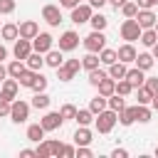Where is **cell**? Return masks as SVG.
<instances>
[{"label": "cell", "instance_id": "obj_1", "mask_svg": "<svg viewBox=\"0 0 158 158\" xmlns=\"http://www.w3.org/2000/svg\"><path fill=\"white\" fill-rule=\"evenodd\" d=\"M116 121H118V111H114V109H104L94 116V126H96L99 133H111Z\"/></svg>", "mask_w": 158, "mask_h": 158}, {"label": "cell", "instance_id": "obj_2", "mask_svg": "<svg viewBox=\"0 0 158 158\" xmlns=\"http://www.w3.org/2000/svg\"><path fill=\"white\" fill-rule=\"evenodd\" d=\"M141 32H143V27L138 25L136 17H126V20L121 22V37H123L126 42H136V40H141Z\"/></svg>", "mask_w": 158, "mask_h": 158}, {"label": "cell", "instance_id": "obj_3", "mask_svg": "<svg viewBox=\"0 0 158 158\" xmlns=\"http://www.w3.org/2000/svg\"><path fill=\"white\" fill-rule=\"evenodd\" d=\"M106 47V35H104V30H91L86 37H84V49L86 52H101Z\"/></svg>", "mask_w": 158, "mask_h": 158}, {"label": "cell", "instance_id": "obj_4", "mask_svg": "<svg viewBox=\"0 0 158 158\" xmlns=\"http://www.w3.org/2000/svg\"><path fill=\"white\" fill-rule=\"evenodd\" d=\"M30 109H32V104H27V101H22V99H15L12 106H10V118H12L15 123H25V121L30 118Z\"/></svg>", "mask_w": 158, "mask_h": 158}, {"label": "cell", "instance_id": "obj_5", "mask_svg": "<svg viewBox=\"0 0 158 158\" xmlns=\"http://www.w3.org/2000/svg\"><path fill=\"white\" fill-rule=\"evenodd\" d=\"M91 15H94V7L89 5V2H79L77 7H72V22L74 25H84V22H89L91 20Z\"/></svg>", "mask_w": 158, "mask_h": 158}, {"label": "cell", "instance_id": "obj_6", "mask_svg": "<svg viewBox=\"0 0 158 158\" xmlns=\"http://www.w3.org/2000/svg\"><path fill=\"white\" fill-rule=\"evenodd\" d=\"M32 40H25V37H17L15 40V47H12V54H15V59H27L30 54H32Z\"/></svg>", "mask_w": 158, "mask_h": 158}, {"label": "cell", "instance_id": "obj_7", "mask_svg": "<svg viewBox=\"0 0 158 158\" xmlns=\"http://www.w3.org/2000/svg\"><path fill=\"white\" fill-rule=\"evenodd\" d=\"M17 89H20V81H17L15 77L5 79L2 86H0V99H5V101H15V99H17Z\"/></svg>", "mask_w": 158, "mask_h": 158}, {"label": "cell", "instance_id": "obj_8", "mask_svg": "<svg viewBox=\"0 0 158 158\" xmlns=\"http://www.w3.org/2000/svg\"><path fill=\"white\" fill-rule=\"evenodd\" d=\"M40 123L44 126V131H57V128H62L64 118H62V114H59V111H47V114L40 118Z\"/></svg>", "mask_w": 158, "mask_h": 158}, {"label": "cell", "instance_id": "obj_9", "mask_svg": "<svg viewBox=\"0 0 158 158\" xmlns=\"http://www.w3.org/2000/svg\"><path fill=\"white\" fill-rule=\"evenodd\" d=\"M77 47H79V35H77L74 30L62 32V37H59V49H62V52H72V49H77Z\"/></svg>", "mask_w": 158, "mask_h": 158}, {"label": "cell", "instance_id": "obj_10", "mask_svg": "<svg viewBox=\"0 0 158 158\" xmlns=\"http://www.w3.org/2000/svg\"><path fill=\"white\" fill-rule=\"evenodd\" d=\"M42 20H44L47 25L57 27V25L62 22V10H59L57 5H44V7H42Z\"/></svg>", "mask_w": 158, "mask_h": 158}, {"label": "cell", "instance_id": "obj_11", "mask_svg": "<svg viewBox=\"0 0 158 158\" xmlns=\"http://www.w3.org/2000/svg\"><path fill=\"white\" fill-rule=\"evenodd\" d=\"M52 44H54V40H52V35H49V32H40V35L32 40L35 52H42V54H47V52L52 49Z\"/></svg>", "mask_w": 158, "mask_h": 158}, {"label": "cell", "instance_id": "obj_12", "mask_svg": "<svg viewBox=\"0 0 158 158\" xmlns=\"http://www.w3.org/2000/svg\"><path fill=\"white\" fill-rule=\"evenodd\" d=\"M116 54H118V62H123V64H131V62H136V47H133V42H126V44H121L118 49H116Z\"/></svg>", "mask_w": 158, "mask_h": 158}, {"label": "cell", "instance_id": "obj_13", "mask_svg": "<svg viewBox=\"0 0 158 158\" xmlns=\"http://www.w3.org/2000/svg\"><path fill=\"white\" fill-rule=\"evenodd\" d=\"M136 20H138V25H141L143 30H151V27H156V22H158V15H156L153 10H138Z\"/></svg>", "mask_w": 158, "mask_h": 158}, {"label": "cell", "instance_id": "obj_14", "mask_svg": "<svg viewBox=\"0 0 158 158\" xmlns=\"http://www.w3.org/2000/svg\"><path fill=\"white\" fill-rule=\"evenodd\" d=\"M40 35V25L35 22V20H25V22H20V37H25V40H35Z\"/></svg>", "mask_w": 158, "mask_h": 158}, {"label": "cell", "instance_id": "obj_15", "mask_svg": "<svg viewBox=\"0 0 158 158\" xmlns=\"http://www.w3.org/2000/svg\"><path fill=\"white\" fill-rule=\"evenodd\" d=\"M126 79H128V84H131L133 89H138V86H143V84H146V72H143V69H138V67H133V69H128V72H126Z\"/></svg>", "mask_w": 158, "mask_h": 158}, {"label": "cell", "instance_id": "obj_16", "mask_svg": "<svg viewBox=\"0 0 158 158\" xmlns=\"http://www.w3.org/2000/svg\"><path fill=\"white\" fill-rule=\"evenodd\" d=\"M72 138H74V146H89V143L94 141V138H91V131H89L86 126H79Z\"/></svg>", "mask_w": 158, "mask_h": 158}, {"label": "cell", "instance_id": "obj_17", "mask_svg": "<svg viewBox=\"0 0 158 158\" xmlns=\"http://www.w3.org/2000/svg\"><path fill=\"white\" fill-rule=\"evenodd\" d=\"M0 37H2V40H7V42H15V40L20 37V25H15V22H7V25H2V30H0Z\"/></svg>", "mask_w": 158, "mask_h": 158}, {"label": "cell", "instance_id": "obj_18", "mask_svg": "<svg viewBox=\"0 0 158 158\" xmlns=\"http://www.w3.org/2000/svg\"><path fill=\"white\" fill-rule=\"evenodd\" d=\"M44 64H47V67H52V69H57V67H62V64H64V57H62V49H49V52L44 54Z\"/></svg>", "mask_w": 158, "mask_h": 158}, {"label": "cell", "instance_id": "obj_19", "mask_svg": "<svg viewBox=\"0 0 158 158\" xmlns=\"http://www.w3.org/2000/svg\"><path fill=\"white\" fill-rule=\"evenodd\" d=\"M118 123H121V126L136 123V106H123V109L118 111Z\"/></svg>", "mask_w": 158, "mask_h": 158}, {"label": "cell", "instance_id": "obj_20", "mask_svg": "<svg viewBox=\"0 0 158 158\" xmlns=\"http://www.w3.org/2000/svg\"><path fill=\"white\" fill-rule=\"evenodd\" d=\"M25 64H27V69H35V72H40L42 67H44V54L42 52H35L32 49V54L25 59Z\"/></svg>", "mask_w": 158, "mask_h": 158}, {"label": "cell", "instance_id": "obj_21", "mask_svg": "<svg viewBox=\"0 0 158 158\" xmlns=\"http://www.w3.org/2000/svg\"><path fill=\"white\" fill-rule=\"evenodd\" d=\"M153 62H156V57H153L151 52H141V54H136V67L143 69V72H148V69L153 67Z\"/></svg>", "mask_w": 158, "mask_h": 158}, {"label": "cell", "instance_id": "obj_22", "mask_svg": "<svg viewBox=\"0 0 158 158\" xmlns=\"http://www.w3.org/2000/svg\"><path fill=\"white\" fill-rule=\"evenodd\" d=\"M126 72H128V69H126V64H123V62H118V59H116L114 64H109V77H111V79H116V81H118V79H126Z\"/></svg>", "mask_w": 158, "mask_h": 158}, {"label": "cell", "instance_id": "obj_23", "mask_svg": "<svg viewBox=\"0 0 158 158\" xmlns=\"http://www.w3.org/2000/svg\"><path fill=\"white\" fill-rule=\"evenodd\" d=\"M44 133H47V131H44L42 123H30V126H27V138L35 141V143H40V141L44 138Z\"/></svg>", "mask_w": 158, "mask_h": 158}, {"label": "cell", "instance_id": "obj_24", "mask_svg": "<svg viewBox=\"0 0 158 158\" xmlns=\"http://www.w3.org/2000/svg\"><path fill=\"white\" fill-rule=\"evenodd\" d=\"M99 64H101V59H99V54H96V52H89L86 57H81V69H86V72L96 69Z\"/></svg>", "mask_w": 158, "mask_h": 158}, {"label": "cell", "instance_id": "obj_25", "mask_svg": "<svg viewBox=\"0 0 158 158\" xmlns=\"http://www.w3.org/2000/svg\"><path fill=\"white\" fill-rule=\"evenodd\" d=\"M37 74H40V72H35V69H25V72L20 74V79H17V81H20V86L32 89V84L37 81Z\"/></svg>", "mask_w": 158, "mask_h": 158}, {"label": "cell", "instance_id": "obj_26", "mask_svg": "<svg viewBox=\"0 0 158 158\" xmlns=\"http://www.w3.org/2000/svg\"><path fill=\"white\" fill-rule=\"evenodd\" d=\"M96 89H99V94H101V96H111V94H116V79L106 77V79H104Z\"/></svg>", "mask_w": 158, "mask_h": 158}, {"label": "cell", "instance_id": "obj_27", "mask_svg": "<svg viewBox=\"0 0 158 158\" xmlns=\"http://www.w3.org/2000/svg\"><path fill=\"white\" fill-rule=\"evenodd\" d=\"M89 109L94 111V116H96L99 111H104V109H109V96H101V94H99V96H94V99L89 101Z\"/></svg>", "mask_w": 158, "mask_h": 158}, {"label": "cell", "instance_id": "obj_28", "mask_svg": "<svg viewBox=\"0 0 158 158\" xmlns=\"http://www.w3.org/2000/svg\"><path fill=\"white\" fill-rule=\"evenodd\" d=\"M25 69H27V64H25L22 59H12V62L7 64V74H10V77H15V79H20V74H22Z\"/></svg>", "mask_w": 158, "mask_h": 158}, {"label": "cell", "instance_id": "obj_29", "mask_svg": "<svg viewBox=\"0 0 158 158\" xmlns=\"http://www.w3.org/2000/svg\"><path fill=\"white\" fill-rule=\"evenodd\" d=\"M79 126H89L94 121V111L91 109H77V118H74Z\"/></svg>", "mask_w": 158, "mask_h": 158}, {"label": "cell", "instance_id": "obj_30", "mask_svg": "<svg viewBox=\"0 0 158 158\" xmlns=\"http://www.w3.org/2000/svg\"><path fill=\"white\" fill-rule=\"evenodd\" d=\"M49 101H52V99H49L44 91H35V96H32V109H47Z\"/></svg>", "mask_w": 158, "mask_h": 158}, {"label": "cell", "instance_id": "obj_31", "mask_svg": "<svg viewBox=\"0 0 158 158\" xmlns=\"http://www.w3.org/2000/svg\"><path fill=\"white\" fill-rule=\"evenodd\" d=\"M136 121H138V123H148V121H151V109H148V104H136Z\"/></svg>", "mask_w": 158, "mask_h": 158}, {"label": "cell", "instance_id": "obj_32", "mask_svg": "<svg viewBox=\"0 0 158 158\" xmlns=\"http://www.w3.org/2000/svg\"><path fill=\"white\" fill-rule=\"evenodd\" d=\"M156 42H158V32H156L153 27H151V30H143V32H141V44H143V47H153Z\"/></svg>", "mask_w": 158, "mask_h": 158}, {"label": "cell", "instance_id": "obj_33", "mask_svg": "<svg viewBox=\"0 0 158 158\" xmlns=\"http://www.w3.org/2000/svg\"><path fill=\"white\" fill-rule=\"evenodd\" d=\"M99 59H101V64H114L116 59H118V54H116V49H109V47H104L101 52H99Z\"/></svg>", "mask_w": 158, "mask_h": 158}, {"label": "cell", "instance_id": "obj_34", "mask_svg": "<svg viewBox=\"0 0 158 158\" xmlns=\"http://www.w3.org/2000/svg\"><path fill=\"white\" fill-rule=\"evenodd\" d=\"M106 77H109V72H101V69L96 67V69H91V72H89V84H91V86H99Z\"/></svg>", "mask_w": 158, "mask_h": 158}, {"label": "cell", "instance_id": "obj_35", "mask_svg": "<svg viewBox=\"0 0 158 158\" xmlns=\"http://www.w3.org/2000/svg\"><path fill=\"white\" fill-rule=\"evenodd\" d=\"M123 106H126V96H121V94H111V96H109V109L121 111Z\"/></svg>", "mask_w": 158, "mask_h": 158}, {"label": "cell", "instance_id": "obj_36", "mask_svg": "<svg viewBox=\"0 0 158 158\" xmlns=\"http://www.w3.org/2000/svg\"><path fill=\"white\" fill-rule=\"evenodd\" d=\"M121 12H123V17H136L138 15V2H133V0L123 2L121 5Z\"/></svg>", "mask_w": 158, "mask_h": 158}, {"label": "cell", "instance_id": "obj_37", "mask_svg": "<svg viewBox=\"0 0 158 158\" xmlns=\"http://www.w3.org/2000/svg\"><path fill=\"white\" fill-rule=\"evenodd\" d=\"M89 22H91V27H94V30H106V25H109V20H106L101 12H94Z\"/></svg>", "mask_w": 158, "mask_h": 158}, {"label": "cell", "instance_id": "obj_38", "mask_svg": "<svg viewBox=\"0 0 158 158\" xmlns=\"http://www.w3.org/2000/svg\"><path fill=\"white\" fill-rule=\"evenodd\" d=\"M153 101V91L143 84V86H138V104H151Z\"/></svg>", "mask_w": 158, "mask_h": 158}, {"label": "cell", "instance_id": "obj_39", "mask_svg": "<svg viewBox=\"0 0 158 158\" xmlns=\"http://www.w3.org/2000/svg\"><path fill=\"white\" fill-rule=\"evenodd\" d=\"M59 114H62L64 121H72V118H77V106H74V104H64V106L59 109Z\"/></svg>", "mask_w": 158, "mask_h": 158}, {"label": "cell", "instance_id": "obj_40", "mask_svg": "<svg viewBox=\"0 0 158 158\" xmlns=\"http://www.w3.org/2000/svg\"><path fill=\"white\" fill-rule=\"evenodd\" d=\"M133 91V86L128 84V79H118L116 81V94H121V96H128Z\"/></svg>", "mask_w": 158, "mask_h": 158}, {"label": "cell", "instance_id": "obj_41", "mask_svg": "<svg viewBox=\"0 0 158 158\" xmlns=\"http://www.w3.org/2000/svg\"><path fill=\"white\" fill-rule=\"evenodd\" d=\"M35 151H37V158H49V156H52V148H49V141H42V143H40V146H37Z\"/></svg>", "mask_w": 158, "mask_h": 158}, {"label": "cell", "instance_id": "obj_42", "mask_svg": "<svg viewBox=\"0 0 158 158\" xmlns=\"http://www.w3.org/2000/svg\"><path fill=\"white\" fill-rule=\"evenodd\" d=\"M57 79H59V81H72V79H74V74L62 64V67H57Z\"/></svg>", "mask_w": 158, "mask_h": 158}, {"label": "cell", "instance_id": "obj_43", "mask_svg": "<svg viewBox=\"0 0 158 158\" xmlns=\"http://www.w3.org/2000/svg\"><path fill=\"white\" fill-rule=\"evenodd\" d=\"M47 141H49L52 156H54V158H59V156H62V148H64V143H62V141H54V138H47Z\"/></svg>", "mask_w": 158, "mask_h": 158}, {"label": "cell", "instance_id": "obj_44", "mask_svg": "<svg viewBox=\"0 0 158 158\" xmlns=\"http://www.w3.org/2000/svg\"><path fill=\"white\" fill-rule=\"evenodd\" d=\"M15 10V0H0V15H10Z\"/></svg>", "mask_w": 158, "mask_h": 158}, {"label": "cell", "instance_id": "obj_45", "mask_svg": "<svg viewBox=\"0 0 158 158\" xmlns=\"http://www.w3.org/2000/svg\"><path fill=\"white\" fill-rule=\"evenodd\" d=\"M44 89H47V79H44L42 72H40V74H37V81L32 84V91H44Z\"/></svg>", "mask_w": 158, "mask_h": 158}, {"label": "cell", "instance_id": "obj_46", "mask_svg": "<svg viewBox=\"0 0 158 158\" xmlns=\"http://www.w3.org/2000/svg\"><path fill=\"white\" fill-rule=\"evenodd\" d=\"M91 148L89 146H77V158H91Z\"/></svg>", "mask_w": 158, "mask_h": 158}, {"label": "cell", "instance_id": "obj_47", "mask_svg": "<svg viewBox=\"0 0 158 158\" xmlns=\"http://www.w3.org/2000/svg\"><path fill=\"white\" fill-rule=\"evenodd\" d=\"M146 86L153 91V96L158 94V77H146Z\"/></svg>", "mask_w": 158, "mask_h": 158}, {"label": "cell", "instance_id": "obj_48", "mask_svg": "<svg viewBox=\"0 0 158 158\" xmlns=\"http://www.w3.org/2000/svg\"><path fill=\"white\" fill-rule=\"evenodd\" d=\"M10 106H12V101L0 99V116H10Z\"/></svg>", "mask_w": 158, "mask_h": 158}, {"label": "cell", "instance_id": "obj_49", "mask_svg": "<svg viewBox=\"0 0 158 158\" xmlns=\"http://www.w3.org/2000/svg\"><path fill=\"white\" fill-rule=\"evenodd\" d=\"M62 156H64V158H74V156H77V148H74V146H64V148H62Z\"/></svg>", "mask_w": 158, "mask_h": 158}, {"label": "cell", "instance_id": "obj_50", "mask_svg": "<svg viewBox=\"0 0 158 158\" xmlns=\"http://www.w3.org/2000/svg\"><path fill=\"white\" fill-rule=\"evenodd\" d=\"M138 2V10H151L156 5V0H136Z\"/></svg>", "mask_w": 158, "mask_h": 158}, {"label": "cell", "instance_id": "obj_51", "mask_svg": "<svg viewBox=\"0 0 158 158\" xmlns=\"http://www.w3.org/2000/svg\"><path fill=\"white\" fill-rule=\"evenodd\" d=\"M111 158H128V151H126V148H116V151L111 153Z\"/></svg>", "mask_w": 158, "mask_h": 158}, {"label": "cell", "instance_id": "obj_52", "mask_svg": "<svg viewBox=\"0 0 158 158\" xmlns=\"http://www.w3.org/2000/svg\"><path fill=\"white\" fill-rule=\"evenodd\" d=\"M20 156H22V158H30V156H37V151H35V148H22Z\"/></svg>", "mask_w": 158, "mask_h": 158}, {"label": "cell", "instance_id": "obj_53", "mask_svg": "<svg viewBox=\"0 0 158 158\" xmlns=\"http://www.w3.org/2000/svg\"><path fill=\"white\" fill-rule=\"evenodd\" d=\"M7 77H10V74H7V67H5L2 62H0V84H2V81H5Z\"/></svg>", "mask_w": 158, "mask_h": 158}, {"label": "cell", "instance_id": "obj_54", "mask_svg": "<svg viewBox=\"0 0 158 158\" xmlns=\"http://www.w3.org/2000/svg\"><path fill=\"white\" fill-rule=\"evenodd\" d=\"M106 2H109V0H89V5H91V7H104Z\"/></svg>", "mask_w": 158, "mask_h": 158}, {"label": "cell", "instance_id": "obj_55", "mask_svg": "<svg viewBox=\"0 0 158 158\" xmlns=\"http://www.w3.org/2000/svg\"><path fill=\"white\" fill-rule=\"evenodd\" d=\"M59 2H62V7H69V10L77 7V0H59Z\"/></svg>", "mask_w": 158, "mask_h": 158}, {"label": "cell", "instance_id": "obj_56", "mask_svg": "<svg viewBox=\"0 0 158 158\" xmlns=\"http://www.w3.org/2000/svg\"><path fill=\"white\" fill-rule=\"evenodd\" d=\"M109 2H111V5H114V7H116V10H118V7H121V5H123V2H128V0H109Z\"/></svg>", "mask_w": 158, "mask_h": 158}, {"label": "cell", "instance_id": "obj_57", "mask_svg": "<svg viewBox=\"0 0 158 158\" xmlns=\"http://www.w3.org/2000/svg\"><path fill=\"white\" fill-rule=\"evenodd\" d=\"M5 57H7V49H5V47H2V44H0V62H2V59H5Z\"/></svg>", "mask_w": 158, "mask_h": 158}, {"label": "cell", "instance_id": "obj_58", "mask_svg": "<svg viewBox=\"0 0 158 158\" xmlns=\"http://www.w3.org/2000/svg\"><path fill=\"white\" fill-rule=\"evenodd\" d=\"M151 106H153V109H156V111H158V94H156V96H153V101H151Z\"/></svg>", "mask_w": 158, "mask_h": 158}, {"label": "cell", "instance_id": "obj_59", "mask_svg": "<svg viewBox=\"0 0 158 158\" xmlns=\"http://www.w3.org/2000/svg\"><path fill=\"white\" fill-rule=\"evenodd\" d=\"M151 49H153V52H151V54H153V57H156V59H158V42H156V44H153V47H151Z\"/></svg>", "mask_w": 158, "mask_h": 158}, {"label": "cell", "instance_id": "obj_60", "mask_svg": "<svg viewBox=\"0 0 158 158\" xmlns=\"http://www.w3.org/2000/svg\"><path fill=\"white\" fill-rule=\"evenodd\" d=\"M79 2H86V0H77V5H79Z\"/></svg>", "mask_w": 158, "mask_h": 158}, {"label": "cell", "instance_id": "obj_61", "mask_svg": "<svg viewBox=\"0 0 158 158\" xmlns=\"http://www.w3.org/2000/svg\"><path fill=\"white\" fill-rule=\"evenodd\" d=\"M153 30H156V32H158V22H156V27H153Z\"/></svg>", "mask_w": 158, "mask_h": 158}, {"label": "cell", "instance_id": "obj_62", "mask_svg": "<svg viewBox=\"0 0 158 158\" xmlns=\"http://www.w3.org/2000/svg\"><path fill=\"white\" fill-rule=\"evenodd\" d=\"M156 156H158V146H156Z\"/></svg>", "mask_w": 158, "mask_h": 158}, {"label": "cell", "instance_id": "obj_63", "mask_svg": "<svg viewBox=\"0 0 158 158\" xmlns=\"http://www.w3.org/2000/svg\"><path fill=\"white\" fill-rule=\"evenodd\" d=\"M156 5H158V0H156Z\"/></svg>", "mask_w": 158, "mask_h": 158}]
</instances>
